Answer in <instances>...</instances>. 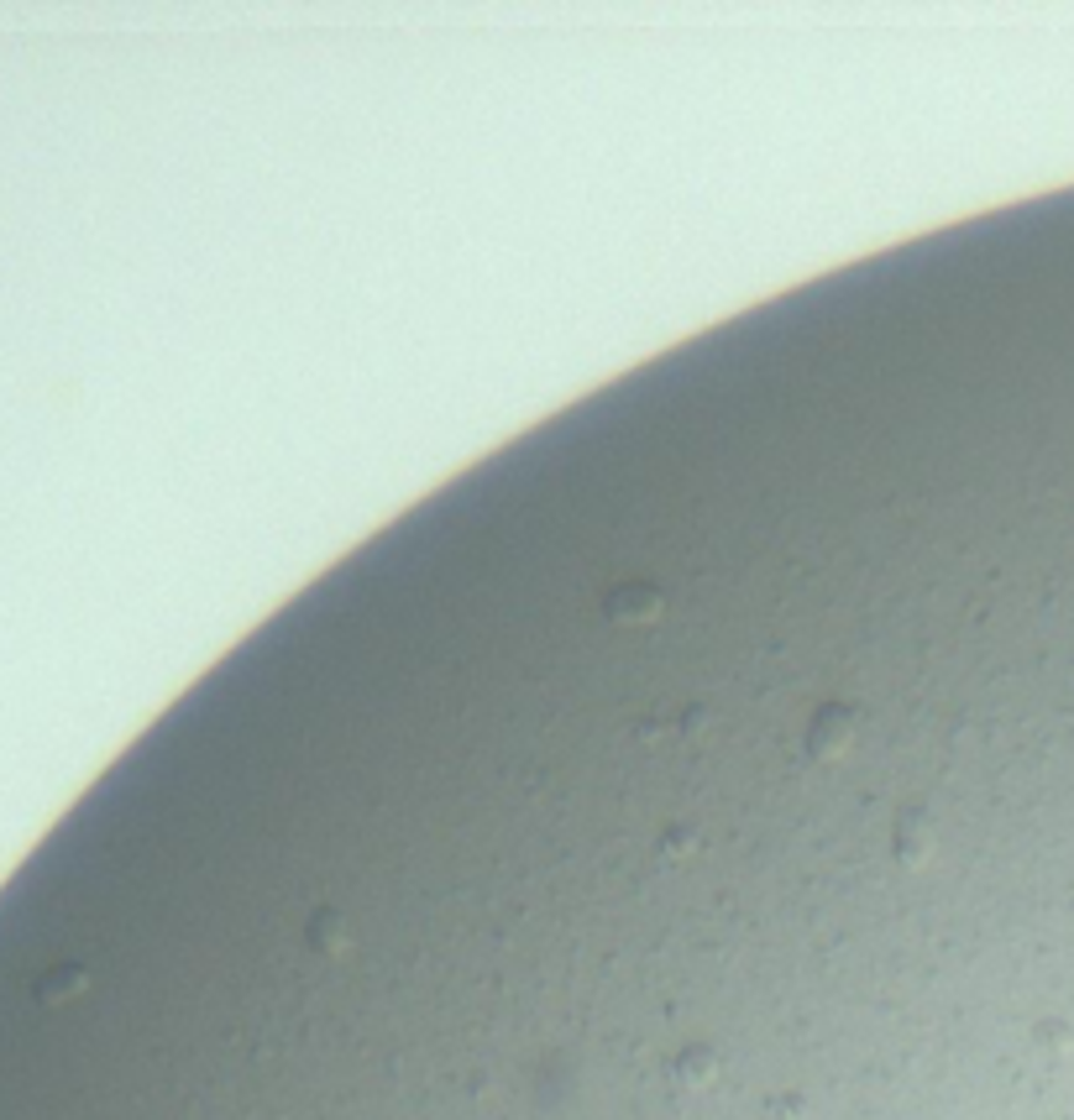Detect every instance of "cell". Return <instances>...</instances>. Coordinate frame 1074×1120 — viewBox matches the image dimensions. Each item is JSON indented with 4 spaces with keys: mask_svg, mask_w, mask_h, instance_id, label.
Wrapping results in <instances>:
<instances>
[{
    "mask_svg": "<svg viewBox=\"0 0 1074 1120\" xmlns=\"http://www.w3.org/2000/svg\"><path fill=\"white\" fill-rule=\"evenodd\" d=\"M928 843H933V838H928V822H912V817L901 822V854H907V859H912V848L928 854Z\"/></svg>",
    "mask_w": 1074,
    "mask_h": 1120,
    "instance_id": "3957f363",
    "label": "cell"
},
{
    "mask_svg": "<svg viewBox=\"0 0 1074 1120\" xmlns=\"http://www.w3.org/2000/svg\"><path fill=\"white\" fill-rule=\"evenodd\" d=\"M660 608H666V598H660V586H650V581H624L618 592L603 598V613L613 623H650Z\"/></svg>",
    "mask_w": 1074,
    "mask_h": 1120,
    "instance_id": "7a4b0ae2",
    "label": "cell"
},
{
    "mask_svg": "<svg viewBox=\"0 0 1074 1120\" xmlns=\"http://www.w3.org/2000/svg\"><path fill=\"white\" fill-rule=\"evenodd\" d=\"M855 728H860V713L850 701H833V707H818V718L808 723V754L813 759H833L855 744Z\"/></svg>",
    "mask_w": 1074,
    "mask_h": 1120,
    "instance_id": "6da1fadb",
    "label": "cell"
}]
</instances>
